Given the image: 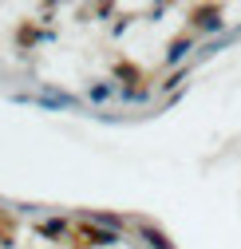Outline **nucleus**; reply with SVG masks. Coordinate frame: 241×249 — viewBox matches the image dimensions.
<instances>
[{
  "label": "nucleus",
  "instance_id": "1",
  "mask_svg": "<svg viewBox=\"0 0 241 249\" xmlns=\"http://www.w3.org/2000/svg\"><path fill=\"white\" fill-rule=\"evenodd\" d=\"M142 237H146V241H150V245H155V249H166V241H162V237H158V233H155V230H142Z\"/></svg>",
  "mask_w": 241,
  "mask_h": 249
}]
</instances>
